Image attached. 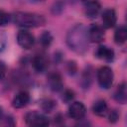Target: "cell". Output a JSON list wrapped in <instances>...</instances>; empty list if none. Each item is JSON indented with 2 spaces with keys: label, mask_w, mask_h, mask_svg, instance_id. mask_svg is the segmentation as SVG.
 <instances>
[{
  "label": "cell",
  "mask_w": 127,
  "mask_h": 127,
  "mask_svg": "<svg viewBox=\"0 0 127 127\" xmlns=\"http://www.w3.org/2000/svg\"><path fill=\"white\" fill-rule=\"evenodd\" d=\"M17 42H18L19 46L22 47L23 49L29 50L34 46L35 38L30 32L22 30V31H19V33L17 35Z\"/></svg>",
  "instance_id": "7"
},
{
  "label": "cell",
  "mask_w": 127,
  "mask_h": 127,
  "mask_svg": "<svg viewBox=\"0 0 127 127\" xmlns=\"http://www.w3.org/2000/svg\"><path fill=\"white\" fill-rule=\"evenodd\" d=\"M66 71L70 74V75H73L76 73L77 71V64L74 61H69L67 62L66 64Z\"/></svg>",
  "instance_id": "22"
},
{
  "label": "cell",
  "mask_w": 127,
  "mask_h": 127,
  "mask_svg": "<svg viewBox=\"0 0 127 127\" xmlns=\"http://www.w3.org/2000/svg\"><path fill=\"white\" fill-rule=\"evenodd\" d=\"M39 42H40V44H41L42 47L48 48L52 44V42H53V36H52V34L49 31H44L41 34L40 38H39Z\"/></svg>",
  "instance_id": "17"
},
{
  "label": "cell",
  "mask_w": 127,
  "mask_h": 127,
  "mask_svg": "<svg viewBox=\"0 0 127 127\" xmlns=\"http://www.w3.org/2000/svg\"><path fill=\"white\" fill-rule=\"evenodd\" d=\"M105 36V32L103 27L93 24L87 29V37L88 41L91 43H100Z\"/></svg>",
  "instance_id": "6"
},
{
  "label": "cell",
  "mask_w": 127,
  "mask_h": 127,
  "mask_svg": "<svg viewBox=\"0 0 127 127\" xmlns=\"http://www.w3.org/2000/svg\"><path fill=\"white\" fill-rule=\"evenodd\" d=\"M47 84L52 91H54V92L61 91L64 86V82H63V78H62L61 74L58 72L49 73V75L47 77Z\"/></svg>",
  "instance_id": "8"
},
{
  "label": "cell",
  "mask_w": 127,
  "mask_h": 127,
  "mask_svg": "<svg viewBox=\"0 0 127 127\" xmlns=\"http://www.w3.org/2000/svg\"><path fill=\"white\" fill-rule=\"evenodd\" d=\"M6 72H7V67H6V64L0 61V81L5 77L6 75Z\"/></svg>",
  "instance_id": "27"
},
{
  "label": "cell",
  "mask_w": 127,
  "mask_h": 127,
  "mask_svg": "<svg viewBox=\"0 0 127 127\" xmlns=\"http://www.w3.org/2000/svg\"><path fill=\"white\" fill-rule=\"evenodd\" d=\"M84 75L82 76V82H84V84H83V86L84 87H86V86H88L89 85V83H90V81H91V77H90V72H89V70H85L84 71V73H83Z\"/></svg>",
  "instance_id": "25"
},
{
  "label": "cell",
  "mask_w": 127,
  "mask_h": 127,
  "mask_svg": "<svg viewBox=\"0 0 127 127\" xmlns=\"http://www.w3.org/2000/svg\"><path fill=\"white\" fill-rule=\"evenodd\" d=\"M2 126L3 127H15V121L12 116L6 115L2 117Z\"/></svg>",
  "instance_id": "21"
},
{
  "label": "cell",
  "mask_w": 127,
  "mask_h": 127,
  "mask_svg": "<svg viewBox=\"0 0 127 127\" xmlns=\"http://www.w3.org/2000/svg\"><path fill=\"white\" fill-rule=\"evenodd\" d=\"M78 121H79V123H77L74 127H88V125H89V123L86 122V121H84L83 118L80 119V120H78Z\"/></svg>",
  "instance_id": "28"
},
{
  "label": "cell",
  "mask_w": 127,
  "mask_h": 127,
  "mask_svg": "<svg viewBox=\"0 0 127 127\" xmlns=\"http://www.w3.org/2000/svg\"><path fill=\"white\" fill-rule=\"evenodd\" d=\"M56 105V102L51 98H45L41 101V107L45 112H52Z\"/></svg>",
  "instance_id": "18"
},
{
  "label": "cell",
  "mask_w": 127,
  "mask_h": 127,
  "mask_svg": "<svg viewBox=\"0 0 127 127\" xmlns=\"http://www.w3.org/2000/svg\"><path fill=\"white\" fill-rule=\"evenodd\" d=\"M32 66L37 72H44L49 67V59L45 55H36L32 59Z\"/></svg>",
  "instance_id": "9"
},
{
  "label": "cell",
  "mask_w": 127,
  "mask_h": 127,
  "mask_svg": "<svg viewBox=\"0 0 127 127\" xmlns=\"http://www.w3.org/2000/svg\"><path fill=\"white\" fill-rule=\"evenodd\" d=\"M58 127H65V126H64L63 124H60V125H58Z\"/></svg>",
  "instance_id": "30"
},
{
  "label": "cell",
  "mask_w": 127,
  "mask_h": 127,
  "mask_svg": "<svg viewBox=\"0 0 127 127\" xmlns=\"http://www.w3.org/2000/svg\"><path fill=\"white\" fill-rule=\"evenodd\" d=\"M30 101V94L26 90L19 91L12 100V106L14 108H23Z\"/></svg>",
  "instance_id": "11"
},
{
  "label": "cell",
  "mask_w": 127,
  "mask_h": 127,
  "mask_svg": "<svg viewBox=\"0 0 127 127\" xmlns=\"http://www.w3.org/2000/svg\"><path fill=\"white\" fill-rule=\"evenodd\" d=\"M11 19H12V16L10 14H8L4 10L0 9V26L8 25V23L11 21Z\"/></svg>",
  "instance_id": "19"
},
{
  "label": "cell",
  "mask_w": 127,
  "mask_h": 127,
  "mask_svg": "<svg viewBox=\"0 0 127 127\" xmlns=\"http://www.w3.org/2000/svg\"><path fill=\"white\" fill-rule=\"evenodd\" d=\"M2 117H3V114H2V108L0 107V121H1V119H2Z\"/></svg>",
  "instance_id": "29"
},
{
  "label": "cell",
  "mask_w": 127,
  "mask_h": 127,
  "mask_svg": "<svg viewBox=\"0 0 127 127\" xmlns=\"http://www.w3.org/2000/svg\"><path fill=\"white\" fill-rule=\"evenodd\" d=\"M6 43H7V40H6V36L3 34V33H0V54L5 50V47H6Z\"/></svg>",
  "instance_id": "26"
},
{
  "label": "cell",
  "mask_w": 127,
  "mask_h": 127,
  "mask_svg": "<svg viewBox=\"0 0 127 127\" xmlns=\"http://www.w3.org/2000/svg\"><path fill=\"white\" fill-rule=\"evenodd\" d=\"M102 23L103 26L107 29L112 28L115 26L116 22H117V17H116V13L114 11V9H106L103 11L102 15Z\"/></svg>",
  "instance_id": "12"
},
{
  "label": "cell",
  "mask_w": 127,
  "mask_h": 127,
  "mask_svg": "<svg viewBox=\"0 0 127 127\" xmlns=\"http://www.w3.org/2000/svg\"><path fill=\"white\" fill-rule=\"evenodd\" d=\"M127 40V29L125 26H120L114 33V41L118 45H122Z\"/></svg>",
  "instance_id": "16"
},
{
  "label": "cell",
  "mask_w": 127,
  "mask_h": 127,
  "mask_svg": "<svg viewBox=\"0 0 127 127\" xmlns=\"http://www.w3.org/2000/svg\"><path fill=\"white\" fill-rule=\"evenodd\" d=\"M92 111L97 116H105L108 112V106L104 99L96 100L92 105Z\"/></svg>",
  "instance_id": "15"
},
{
  "label": "cell",
  "mask_w": 127,
  "mask_h": 127,
  "mask_svg": "<svg viewBox=\"0 0 127 127\" xmlns=\"http://www.w3.org/2000/svg\"><path fill=\"white\" fill-rule=\"evenodd\" d=\"M86 113V108L84 104L80 101H74L71 102L69 107H68V115L72 119L75 120H80L85 116Z\"/></svg>",
  "instance_id": "5"
},
{
  "label": "cell",
  "mask_w": 127,
  "mask_h": 127,
  "mask_svg": "<svg viewBox=\"0 0 127 127\" xmlns=\"http://www.w3.org/2000/svg\"><path fill=\"white\" fill-rule=\"evenodd\" d=\"M114 51L107 47V46H100L97 48L96 52H95V57L99 60L105 61V62H111L114 59Z\"/></svg>",
  "instance_id": "13"
},
{
  "label": "cell",
  "mask_w": 127,
  "mask_h": 127,
  "mask_svg": "<svg viewBox=\"0 0 127 127\" xmlns=\"http://www.w3.org/2000/svg\"><path fill=\"white\" fill-rule=\"evenodd\" d=\"M25 122L29 127H49L48 117L38 111H30L25 115Z\"/></svg>",
  "instance_id": "3"
},
{
  "label": "cell",
  "mask_w": 127,
  "mask_h": 127,
  "mask_svg": "<svg viewBox=\"0 0 127 127\" xmlns=\"http://www.w3.org/2000/svg\"><path fill=\"white\" fill-rule=\"evenodd\" d=\"M64 4L63 2H56V3L53 4V6L51 8V11H52L53 14L59 15L64 11Z\"/></svg>",
  "instance_id": "20"
},
{
  "label": "cell",
  "mask_w": 127,
  "mask_h": 127,
  "mask_svg": "<svg viewBox=\"0 0 127 127\" xmlns=\"http://www.w3.org/2000/svg\"><path fill=\"white\" fill-rule=\"evenodd\" d=\"M74 98V92L70 89H67L64 92V95H63V100L65 101V102H71Z\"/></svg>",
  "instance_id": "23"
},
{
  "label": "cell",
  "mask_w": 127,
  "mask_h": 127,
  "mask_svg": "<svg viewBox=\"0 0 127 127\" xmlns=\"http://www.w3.org/2000/svg\"><path fill=\"white\" fill-rule=\"evenodd\" d=\"M66 45L77 54H84L88 50L87 28L83 24L74 25L66 34Z\"/></svg>",
  "instance_id": "1"
},
{
  "label": "cell",
  "mask_w": 127,
  "mask_h": 127,
  "mask_svg": "<svg viewBox=\"0 0 127 127\" xmlns=\"http://www.w3.org/2000/svg\"><path fill=\"white\" fill-rule=\"evenodd\" d=\"M83 7H84V13L85 16L87 18L93 19L96 18L97 15L100 12V4L97 1H87L83 3Z\"/></svg>",
  "instance_id": "10"
},
{
  "label": "cell",
  "mask_w": 127,
  "mask_h": 127,
  "mask_svg": "<svg viewBox=\"0 0 127 127\" xmlns=\"http://www.w3.org/2000/svg\"><path fill=\"white\" fill-rule=\"evenodd\" d=\"M13 22L24 28H36L44 26L46 19L43 15L31 12H15L12 15Z\"/></svg>",
  "instance_id": "2"
},
{
  "label": "cell",
  "mask_w": 127,
  "mask_h": 127,
  "mask_svg": "<svg viewBox=\"0 0 127 127\" xmlns=\"http://www.w3.org/2000/svg\"><path fill=\"white\" fill-rule=\"evenodd\" d=\"M113 78H114L113 71L109 66L104 65L97 70V81L102 88L104 89L110 88L113 83Z\"/></svg>",
  "instance_id": "4"
},
{
  "label": "cell",
  "mask_w": 127,
  "mask_h": 127,
  "mask_svg": "<svg viewBox=\"0 0 127 127\" xmlns=\"http://www.w3.org/2000/svg\"><path fill=\"white\" fill-rule=\"evenodd\" d=\"M119 119V114L116 110H112L108 113V121L111 123H115L117 122V120Z\"/></svg>",
  "instance_id": "24"
},
{
  "label": "cell",
  "mask_w": 127,
  "mask_h": 127,
  "mask_svg": "<svg viewBox=\"0 0 127 127\" xmlns=\"http://www.w3.org/2000/svg\"><path fill=\"white\" fill-rule=\"evenodd\" d=\"M114 99L120 103V104H125L126 101H127V90H126V83L125 82H122L120 83L115 92H114Z\"/></svg>",
  "instance_id": "14"
}]
</instances>
